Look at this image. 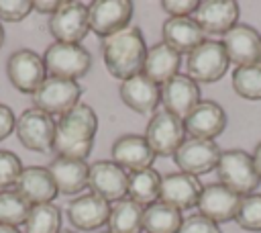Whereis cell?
Listing matches in <instances>:
<instances>
[{
  "label": "cell",
  "instance_id": "27",
  "mask_svg": "<svg viewBox=\"0 0 261 233\" xmlns=\"http://www.w3.org/2000/svg\"><path fill=\"white\" fill-rule=\"evenodd\" d=\"M143 206L130 198H122L110 204L108 233H143Z\"/></svg>",
  "mask_w": 261,
  "mask_h": 233
},
{
  "label": "cell",
  "instance_id": "22",
  "mask_svg": "<svg viewBox=\"0 0 261 233\" xmlns=\"http://www.w3.org/2000/svg\"><path fill=\"white\" fill-rule=\"evenodd\" d=\"M14 190L31 206L53 202V198L59 194L57 186L53 182V176L45 166H27V168H22Z\"/></svg>",
  "mask_w": 261,
  "mask_h": 233
},
{
  "label": "cell",
  "instance_id": "20",
  "mask_svg": "<svg viewBox=\"0 0 261 233\" xmlns=\"http://www.w3.org/2000/svg\"><path fill=\"white\" fill-rule=\"evenodd\" d=\"M184 125L192 139L214 141L226 127V112L214 100H200L198 106L184 119Z\"/></svg>",
  "mask_w": 261,
  "mask_h": 233
},
{
  "label": "cell",
  "instance_id": "13",
  "mask_svg": "<svg viewBox=\"0 0 261 233\" xmlns=\"http://www.w3.org/2000/svg\"><path fill=\"white\" fill-rule=\"evenodd\" d=\"M88 188L108 202L122 200V198H126L128 172H124L112 159H98V161L90 164Z\"/></svg>",
  "mask_w": 261,
  "mask_h": 233
},
{
  "label": "cell",
  "instance_id": "34",
  "mask_svg": "<svg viewBox=\"0 0 261 233\" xmlns=\"http://www.w3.org/2000/svg\"><path fill=\"white\" fill-rule=\"evenodd\" d=\"M22 172L20 157L8 149H0V192L12 190Z\"/></svg>",
  "mask_w": 261,
  "mask_h": 233
},
{
  "label": "cell",
  "instance_id": "11",
  "mask_svg": "<svg viewBox=\"0 0 261 233\" xmlns=\"http://www.w3.org/2000/svg\"><path fill=\"white\" fill-rule=\"evenodd\" d=\"M133 2L130 0H96L88 4V20L90 31L98 37L106 39L128 27L133 18Z\"/></svg>",
  "mask_w": 261,
  "mask_h": 233
},
{
  "label": "cell",
  "instance_id": "30",
  "mask_svg": "<svg viewBox=\"0 0 261 233\" xmlns=\"http://www.w3.org/2000/svg\"><path fill=\"white\" fill-rule=\"evenodd\" d=\"M61 231V211L57 204H35L24 221L22 233H59Z\"/></svg>",
  "mask_w": 261,
  "mask_h": 233
},
{
  "label": "cell",
  "instance_id": "32",
  "mask_svg": "<svg viewBox=\"0 0 261 233\" xmlns=\"http://www.w3.org/2000/svg\"><path fill=\"white\" fill-rule=\"evenodd\" d=\"M29 213H31V204L14 188L0 192V223L12 227L24 225Z\"/></svg>",
  "mask_w": 261,
  "mask_h": 233
},
{
  "label": "cell",
  "instance_id": "3",
  "mask_svg": "<svg viewBox=\"0 0 261 233\" xmlns=\"http://www.w3.org/2000/svg\"><path fill=\"white\" fill-rule=\"evenodd\" d=\"M218 182L239 196H247L257 190L261 178L255 170L253 155L245 149H226L220 153L218 166H216Z\"/></svg>",
  "mask_w": 261,
  "mask_h": 233
},
{
  "label": "cell",
  "instance_id": "21",
  "mask_svg": "<svg viewBox=\"0 0 261 233\" xmlns=\"http://www.w3.org/2000/svg\"><path fill=\"white\" fill-rule=\"evenodd\" d=\"M110 215V202L94 192L75 196L67 204V219L80 231H94L106 225Z\"/></svg>",
  "mask_w": 261,
  "mask_h": 233
},
{
  "label": "cell",
  "instance_id": "19",
  "mask_svg": "<svg viewBox=\"0 0 261 233\" xmlns=\"http://www.w3.org/2000/svg\"><path fill=\"white\" fill-rule=\"evenodd\" d=\"M239 204H241V196L232 192L230 188L222 186L220 182H216V184H208L202 188V194L196 206L200 215H204L206 219L214 223H226L237 217Z\"/></svg>",
  "mask_w": 261,
  "mask_h": 233
},
{
  "label": "cell",
  "instance_id": "12",
  "mask_svg": "<svg viewBox=\"0 0 261 233\" xmlns=\"http://www.w3.org/2000/svg\"><path fill=\"white\" fill-rule=\"evenodd\" d=\"M220 147L216 141L210 139H186L179 149L173 153V161L177 164L179 172H186L190 176L208 174L210 170H216L220 159Z\"/></svg>",
  "mask_w": 261,
  "mask_h": 233
},
{
  "label": "cell",
  "instance_id": "28",
  "mask_svg": "<svg viewBox=\"0 0 261 233\" xmlns=\"http://www.w3.org/2000/svg\"><path fill=\"white\" fill-rule=\"evenodd\" d=\"M159 186H161V176L157 170L147 168L128 174V188H126V198L135 200L143 208L155 204L159 200Z\"/></svg>",
  "mask_w": 261,
  "mask_h": 233
},
{
  "label": "cell",
  "instance_id": "6",
  "mask_svg": "<svg viewBox=\"0 0 261 233\" xmlns=\"http://www.w3.org/2000/svg\"><path fill=\"white\" fill-rule=\"evenodd\" d=\"M228 55L220 41L206 39L186 57L188 76L198 84H212L218 82L228 69Z\"/></svg>",
  "mask_w": 261,
  "mask_h": 233
},
{
  "label": "cell",
  "instance_id": "8",
  "mask_svg": "<svg viewBox=\"0 0 261 233\" xmlns=\"http://www.w3.org/2000/svg\"><path fill=\"white\" fill-rule=\"evenodd\" d=\"M55 127H57V123L53 116H49L47 112L33 106V108H27L20 112V116L16 119L14 133L27 149L45 153V151L53 149Z\"/></svg>",
  "mask_w": 261,
  "mask_h": 233
},
{
  "label": "cell",
  "instance_id": "10",
  "mask_svg": "<svg viewBox=\"0 0 261 233\" xmlns=\"http://www.w3.org/2000/svg\"><path fill=\"white\" fill-rule=\"evenodd\" d=\"M47 27L57 43H82L90 33L88 6L82 2H61L59 10L49 16Z\"/></svg>",
  "mask_w": 261,
  "mask_h": 233
},
{
  "label": "cell",
  "instance_id": "26",
  "mask_svg": "<svg viewBox=\"0 0 261 233\" xmlns=\"http://www.w3.org/2000/svg\"><path fill=\"white\" fill-rule=\"evenodd\" d=\"M179 67H181V55L175 49H171L169 45H165L163 41L155 43L147 49L143 74L157 86H163L165 82L175 78L179 74Z\"/></svg>",
  "mask_w": 261,
  "mask_h": 233
},
{
  "label": "cell",
  "instance_id": "44",
  "mask_svg": "<svg viewBox=\"0 0 261 233\" xmlns=\"http://www.w3.org/2000/svg\"><path fill=\"white\" fill-rule=\"evenodd\" d=\"M259 63H261V51H259Z\"/></svg>",
  "mask_w": 261,
  "mask_h": 233
},
{
  "label": "cell",
  "instance_id": "45",
  "mask_svg": "<svg viewBox=\"0 0 261 233\" xmlns=\"http://www.w3.org/2000/svg\"><path fill=\"white\" fill-rule=\"evenodd\" d=\"M102 233H108V231H102Z\"/></svg>",
  "mask_w": 261,
  "mask_h": 233
},
{
  "label": "cell",
  "instance_id": "39",
  "mask_svg": "<svg viewBox=\"0 0 261 233\" xmlns=\"http://www.w3.org/2000/svg\"><path fill=\"white\" fill-rule=\"evenodd\" d=\"M61 6V0H35L33 2V10L35 12H41V14H53L57 12Z\"/></svg>",
  "mask_w": 261,
  "mask_h": 233
},
{
  "label": "cell",
  "instance_id": "33",
  "mask_svg": "<svg viewBox=\"0 0 261 233\" xmlns=\"http://www.w3.org/2000/svg\"><path fill=\"white\" fill-rule=\"evenodd\" d=\"M234 221L245 231H253V233L261 231V192H251L247 196H241V204Z\"/></svg>",
  "mask_w": 261,
  "mask_h": 233
},
{
  "label": "cell",
  "instance_id": "9",
  "mask_svg": "<svg viewBox=\"0 0 261 233\" xmlns=\"http://www.w3.org/2000/svg\"><path fill=\"white\" fill-rule=\"evenodd\" d=\"M6 76L18 92L33 96V92L47 78L43 55L33 49H16L6 59Z\"/></svg>",
  "mask_w": 261,
  "mask_h": 233
},
{
  "label": "cell",
  "instance_id": "1",
  "mask_svg": "<svg viewBox=\"0 0 261 233\" xmlns=\"http://www.w3.org/2000/svg\"><path fill=\"white\" fill-rule=\"evenodd\" d=\"M98 116L90 104H75L67 114L59 116L55 127L53 151L57 157L86 159L94 147Z\"/></svg>",
  "mask_w": 261,
  "mask_h": 233
},
{
  "label": "cell",
  "instance_id": "37",
  "mask_svg": "<svg viewBox=\"0 0 261 233\" xmlns=\"http://www.w3.org/2000/svg\"><path fill=\"white\" fill-rule=\"evenodd\" d=\"M161 10L169 14V18L192 16L198 8V0H161Z\"/></svg>",
  "mask_w": 261,
  "mask_h": 233
},
{
  "label": "cell",
  "instance_id": "40",
  "mask_svg": "<svg viewBox=\"0 0 261 233\" xmlns=\"http://www.w3.org/2000/svg\"><path fill=\"white\" fill-rule=\"evenodd\" d=\"M253 164H255V170H257V174H259V178H261V141L255 145V149H253Z\"/></svg>",
  "mask_w": 261,
  "mask_h": 233
},
{
  "label": "cell",
  "instance_id": "38",
  "mask_svg": "<svg viewBox=\"0 0 261 233\" xmlns=\"http://www.w3.org/2000/svg\"><path fill=\"white\" fill-rule=\"evenodd\" d=\"M16 127V116L10 106L0 104V141H4Z\"/></svg>",
  "mask_w": 261,
  "mask_h": 233
},
{
  "label": "cell",
  "instance_id": "36",
  "mask_svg": "<svg viewBox=\"0 0 261 233\" xmlns=\"http://www.w3.org/2000/svg\"><path fill=\"white\" fill-rule=\"evenodd\" d=\"M177 233H222V231H220L218 223H214V221L206 219L204 215L196 213V215H190V217L184 219Z\"/></svg>",
  "mask_w": 261,
  "mask_h": 233
},
{
  "label": "cell",
  "instance_id": "2",
  "mask_svg": "<svg viewBox=\"0 0 261 233\" xmlns=\"http://www.w3.org/2000/svg\"><path fill=\"white\" fill-rule=\"evenodd\" d=\"M147 57V43L141 29L126 27L102 41V59L112 78L128 80L143 72Z\"/></svg>",
  "mask_w": 261,
  "mask_h": 233
},
{
  "label": "cell",
  "instance_id": "7",
  "mask_svg": "<svg viewBox=\"0 0 261 233\" xmlns=\"http://www.w3.org/2000/svg\"><path fill=\"white\" fill-rule=\"evenodd\" d=\"M145 139L155 155H173L186 141V125L179 116L167 112L165 108L155 110L145 127Z\"/></svg>",
  "mask_w": 261,
  "mask_h": 233
},
{
  "label": "cell",
  "instance_id": "42",
  "mask_svg": "<svg viewBox=\"0 0 261 233\" xmlns=\"http://www.w3.org/2000/svg\"><path fill=\"white\" fill-rule=\"evenodd\" d=\"M2 45H4V27L0 22V49H2Z\"/></svg>",
  "mask_w": 261,
  "mask_h": 233
},
{
  "label": "cell",
  "instance_id": "4",
  "mask_svg": "<svg viewBox=\"0 0 261 233\" xmlns=\"http://www.w3.org/2000/svg\"><path fill=\"white\" fill-rule=\"evenodd\" d=\"M47 76L75 80L84 78L92 67V55L82 43H51L43 53Z\"/></svg>",
  "mask_w": 261,
  "mask_h": 233
},
{
  "label": "cell",
  "instance_id": "24",
  "mask_svg": "<svg viewBox=\"0 0 261 233\" xmlns=\"http://www.w3.org/2000/svg\"><path fill=\"white\" fill-rule=\"evenodd\" d=\"M47 170L53 176L57 192L61 194H82L88 188V174L90 164L86 159H71V157H53Z\"/></svg>",
  "mask_w": 261,
  "mask_h": 233
},
{
  "label": "cell",
  "instance_id": "17",
  "mask_svg": "<svg viewBox=\"0 0 261 233\" xmlns=\"http://www.w3.org/2000/svg\"><path fill=\"white\" fill-rule=\"evenodd\" d=\"M159 92H161L163 108L167 112L179 116L181 121L202 100V96H200V84L194 82L190 76H184V74H177L175 78H171L169 82H165L163 86H159Z\"/></svg>",
  "mask_w": 261,
  "mask_h": 233
},
{
  "label": "cell",
  "instance_id": "18",
  "mask_svg": "<svg viewBox=\"0 0 261 233\" xmlns=\"http://www.w3.org/2000/svg\"><path fill=\"white\" fill-rule=\"evenodd\" d=\"M110 153H112V161L128 174L139 172V170H147L155 161V153L149 147L145 135H130V133L120 135L112 143Z\"/></svg>",
  "mask_w": 261,
  "mask_h": 233
},
{
  "label": "cell",
  "instance_id": "14",
  "mask_svg": "<svg viewBox=\"0 0 261 233\" xmlns=\"http://www.w3.org/2000/svg\"><path fill=\"white\" fill-rule=\"evenodd\" d=\"M222 47L228 55L230 63H237V67L259 63V51H261V35L255 27L239 22L228 33L222 35Z\"/></svg>",
  "mask_w": 261,
  "mask_h": 233
},
{
  "label": "cell",
  "instance_id": "16",
  "mask_svg": "<svg viewBox=\"0 0 261 233\" xmlns=\"http://www.w3.org/2000/svg\"><path fill=\"white\" fill-rule=\"evenodd\" d=\"M202 184L196 176H190L186 172H171L161 176L159 186V202L173 206L177 211H186L198 204V198L202 194Z\"/></svg>",
  "mask_w": 261,
  "mask_h": 233
},
{
  "label": "cell",
  "instance_id": "35",
  "mask_svg": "<svg viewBox=\"0 0 261 233\" xmlns=\"http://www.w3.org/2000/svg\"><path fill=\"white\" fill-rule=\"evenodd\" d=\"M33 12L31 0H0V22H20Z\"/></svg>",
  "mask_w": 261,
  "mask_h": 233
},
{
  "label": "cell",
  "instance_id": "29",
  "mask_svg": "<svg viewBox=\"0 0 261 233\" xmlns=\"http://www.w3.org/2000/svg\"><path fill=\"white\" fill-rule=\"evenodd\" d=\"M181 223V211L159 200L143 211V233H177Z\"/></svg>",
  "mask_w": 261,
  "mask_h": 233
},
{
  "label": "cell",
  "instance_id": "43",
  "mask_svg": "<svg viewBox=\"0 0 261 233\" xmlns=\"http://www.w3.org/2000/svg\"><path fill=\"white\" fill-rule=\"evenodd\" d=\"M59 233H75V231H71V229H61Z\"/></svg>",
  "mask_w": 261,
  "mask_h": 233
},
{
  "label": "cell",
  "instance_id": "25",
  "mask_svg": "<svg viewBox=\"0 0 261 233\" xmlns=\"http://www.w3.org/2000/svg\"><path fill=\"white\" fill-rule=\"evenodd\" d=\"M161 37H163V43L175 49L179 55L194 51L198 45L206 41L204 31L198 27V22L192 16L167 18L161 25Z\"/></svg>",
  "mask_w": 261,
  "mask_h": 233
},
{
  "label": "cell",
  "instance_id": "31",
  "mask_svg": "<svg viewBox=\"0 0 261 233\" xmlns=\"http://www.w3.org/2000/svg\"><path fill=\"white\" fill-rule=\"evenodd\" d=\"M232 90L247 100H261V63L243 65L232 72Z\"/></svg>",
  "mask_w": 261,
  "mask_h": 233
},
{
  "label": "cell",
  "instance_id": "41",
  "mask_svg": "<svg viewBox=\"0 0 261 233\" xmlns=\"http://www.w3.org/2000/svg\"><path fill=\"white\" fill-rule=\"evenodd\" d=\"M0 233H22L18 227H12V225H4L0 223Z\"/></svg>",
  "mask_w": 261,
  "mask_h": 233
},
{
  "label": "cell",
  "instance_id": "15",
  "mask_svg": "<svg viewBox=\"0 0 261 233\" xmlns=\"http://www.w3.org/2000/svg\"><path fill=\"white\" fill-rule=\"evenodd\" d=\"M239 4L234 0H202L192 18L204 35H224L239 25Z\"/></svg>",
  "mask_w": 261,
  "mask_h": 233
},
{
  "label": "cell",
  "instance_id": "5",
  "mask_svg": "<svg viewBox=\"0 0 261 233\" xmlns=\"http://www.w3.org/2000/svg\"><path fill=\"white\" fill-rule=\"evenodd\" d=\"M82 86L75 80H63L47 76L45 82L33 92V106L49 116H63L75 104H80Z\"/></svg>",
  "mask_w": 261,
  "mask_h": 233
},
{
  "label": "cell",
  "instance_id": "23",
  "mask_svg": "<svg viewBox=\"0 0 261 233\" xmlns=\"http://www.w3.org/2000/svg\"><path fill=\"white\" fill-rule=\"evenodd\" d=\"M118 92H120V100L139 114L155 112L157 104L161 102L159 86L151 82L143 72L137 76H130L128 80H122Z\"/></svg>",
  "mask_w": 261,
  "mask_h": 233
}]
</instances>
